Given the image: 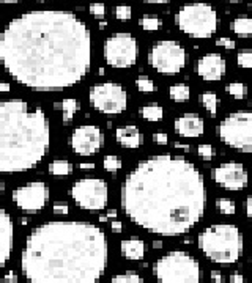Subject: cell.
<instances>
[{
  "label": "cell",
  "instance_id": "6da1fadb",
  "mask_svg": "<svg viewBox=\"0 0 252 283\" xmlns=\"http://www.w3.org/2000/svg\"><path fill=\"white\" fill-rule=\"evenodd\" d=\"M0 65L22 87L63 91L78 85L92 66V35L86 22L62 9L19 14L0 33Z\"/></svg>",
  "mask_w": 252,
  "mask_h": 283
},
{
  "label": "cell",
  "instance_id": "7a4b0ae2",
  "mask_svg": "<svg viewBox=\"0 0 252 283\" xmlns=\"http://www.w3.org/2000/svg\"><path fill=\"white\" fill-rule=\"evenodd\" d=\"M120 205L142 230L166 238L182 236L205 214L204 175L183 156H150L126 175Z\"/></svg>",
  "mask_w": 252,
  "mask_h": 283
},
{
  "label": "cell",
  "instance_id": "3957f363",
  "mask_svg": "<svg viewBox=\"0 0 252 283\" xmlns=\"http://www.w3.org/2000/svg\"><path fill=\"white\" fill-rule=\"evenodd\" d=\"M108 266V239L93 224L52 220L32 232L20 254V271L34 283H92Z\"/></svg>",
  "mask_w": 252,
  "mask_h": 283
},
{
  "label": "cell",
  "instance_id": "277c9868",
  "mask_svg": "<svg viewBox=\"0 0 252 283\" xmlns=\"http://www.w3.org/2000/svg\"><path fill=\"white\" fill-rule=\"evenodd\" d=\"M50 146L48 115L22 99L0 101V173H22L43 161Z\"/></svg>",
  "mask_w": 252,
  "mask_h": 283
},
{
  "label": "cell",
  "instance_id": "5b68a950",
  "mask_svg": "<svg viewBox=\"0 0 252 283\" xmlns=\"http://www.w3.org/2000/svg\"><path fill=\"white\" fill-rule=\"evenodd\" d=\"M197 246L216 265H234L243 255V233L232 224H214L198 235Z\"/></svg>",
  "mask_w": 252,
  "mask_h": 283
},
{
  "label": "cell",
  "instance_id": "8992f818",
  "mask_svg": "<svg viewBox=\"0 0 252 283\" xmlns=\"http://www.w3.org/2000/svg\"><path fill=\"white\" fill-rule=\"evenodd\" d=\"M175 24L183 33L196 39L212 38L219 25L216 9L206 2H191L183 5L175 14Z\"/></svg>",
  "mask_w": 252,
  "mask_h": 283
},
{
  "label": "cell",
  "instance_id": "52a82bcc",
  "mask_svg": "<svg viewBox=\"0 0 252 283\" xmlns=\"http://www.w3.org/2000/svg\"><path fill=\"white\" fill-rule=\"evenodd\" d=\"M153 276L164 283H197L202 279L198 261L183 250H174L153 265Z\"/></svg>",
  "mask_w": 252,
  "mask_h": 283
},
{
  "label": "cell",
  "instance_id": "ba28073f",
  "mask_svg": "<svg viewBox=\"0 0 252 283\" xmlns=\"http://www.w3.org/2000/svg\"><path fill=\"white\" fill-rule=\"evenodd\" d=\"M218 135L232 150L252 153V112L240 110L227 115L218 124Z\"/></svg>",
  "mask_w": 252,
  "mask_h": 283
},
{
  "label": "cell",
  "instance_id": "9c48e42d",
  "mask_svg": "<svg viewBox=\"0 0 252 283\" xmlns=\"http://www.w3.org/2000/svg\"><path fill=\"white\" fill-rule=\"evenodd\" d=\"M148 63L161 74L174 76L186 66V50L174 39L156 41L148 50Z\"/></svg>",
  "mask_w": 252,
  "mask_h": 283
},
{
  "label": "cell",
  "instance_id": "30bf717a",
  "mask_svg": "<svg viewBox=\"0 0 252 283\" xmlns=\"http://www.w3.org/2000/svg\"><path fill=\"white\" fill-rule=\"evenodd\" d=\"M138 39L128 31H118V33L110 35L102 44V57L112 68H131L138 61Z\"/></svg>",
  "mask_w": 252,
  "mask_h": 283
},
{
  "label": "cell",
  "instance_id": "8fae6325",
  "mask_svg": "<svg viewBox=\"0 0 252 283\" xmlns=\"http://www.w3.org/2000/svg\"><path fill=\"white\" fill-rule=\"evenodd\" d=\"M90 106L104 115H118L128 107V93L117 82H102L90 87Z\"/></svg>",
  "mask_w": 252,
  "mask_h": 283
},
{
  "label": "cell",
  "instance_id": "7c38bea8",
  "mask_svg": "<svg viewBox=\"0 0 252 283\" xmlns=\"http://www.w3.org/2000/svg\"><path fill=\"white\" fill-rule=\"evenodd\" d=\"M74 203L86 211H101L109 200L108 184L101 178H82L71 187Z\"/></svg>",
  "mask_w": 252,
  "mask_h": 283
},
{
  "label": "cell",
  "instance_id": "4fadbf2b",
  "mask_svg": "<svg viewBox=\"0 0 252 283\" xmlns=\"http://www.w3.org/2000/svg\"><path fill=\"white\" fill-rule=\"evenodd\" d=\"M12 198L20 211L32 214L41 211L49 203L50 191L48 184H44L43 181H34L16 187L12 194Z\"/></svg>",
  "mask_w": 252,
  "mask_h": 283
},
{
  "label": "cell",
  "instance_id": "5bb4252c",
  "mask_svg": "<svg viewBox=\"0 0 252 283\" xmlns=\"http://www.w3.org/2000/svg\"><path fill=\"white\" fill-rule=\"evenodd\" d=\"M104 145V134L94 124H84L72 131L70 137L71 150L79 156H92L101 151Z\"/></svg>",
  "mask_w": 252,
  "mask_h": 283
},
{
  "label": "cell",
  "instance_id": "9a60e30c",
  "mask_svg": "<svg viewBox=\"0 0 252 283\" xmlns=\"http://www.w3.org/2000/svg\"><path fill=\"white\" fill-rule=\"evenodd\" d=\"M213 181L226 189V191L238 192L248 187L249 176L243 164L240 162H224L212 170Z\"/></svg>",
  "mask_w": 252,
  "mask_h": 283
},
{
  "label": "cell",
  "instance_id": "2e32d148",
  "mask_svg": "<svg viewBox=\"0 0 252 283\" xmlns=\"http://www.w3.org/2000/svg\"><path fill=\"white\" fill-rule=\"evenodd\" d=\"M226 60L224 57L218 54V52H210V54L204 55L197 61L196 71L198 77H202L205 82H218L224 77L226 74Z\"/></svg>",
  "mask_w": 252,
  "mask_h": 283
},
{
  "label": "cell",
  "instance_id": "e0dca14e",
  "mask_svg": "<svg viewBox=\"0 0 252 283\" xmlns=\"http://www.w3.org/2000/svg\"><path fill=\"white\" fill-rule=\"evenodd\" d=\"M14 247V224L5 209L0 206V271L12 258Z\"/></svg>",
  "mask_w": 252,
  "mask_h": 283
},
{
  "label": "cell",
  "instance_id": "ac0fdd59",
  "mask_svg": "<svg viewBox=\"0 0 252 283\" xmlns=\"http://www.w3.org/2000/svg\"><path fill=\"white\" fill-rule=\"evenodd\" d=\"M174 128H175V132L178 135H182V137L196 139V137H200V135L204 134L205 123H204V118L200 117V115L183 113L175 120Z\"/></svg>",
  "mask_w": 252,
  "mask_h": 283
},
{
  "label": "cell",
  "instance_id": "d6986e66",
  "mask_svg": "<svg viewBox=\"0 0 252 283\" xmlns=\"http://www.w3.org/2000/svg\"><path fill=\"white\" fill-rule=\"evenodd\" d=\"M115 139L120 143V146L128 150H138L144 143V134L138 126H122L117 131H115Z\"/></svg>",
  "mask_w": 252,
  "mask_h": 283
},
{
  "label": "cell",
  "instance_id": "ffe728a7",
  "mask_svg": "<svg viewBox=\"0 0 252 283\" xmlns=\"http://www.w3.org/2000/svg\"><path fill=\"white\" fill-rule=\"evenodd\" d=\"M120 252L126 260L139 261L145 257V243L138 238L124 239L120 244Z\"/></svg>",
  "mask_w": 252,
  "mask_h": 283
},
{
  "label": "cell",
  "instance_id": "44dd1931",
  "mask_svg": "<svg viewBox=\"0 0 252 283\" xmlns=\"http://www.w3.org/2000/svg\"><path fill=\"white\" fill-rule=\"evenodd\" d=\"M54 109L57 110H62V120H63V124H68L72 121L74 118V115L78 113L79 110V102L78 99L74 98H65L60 102H56L54 104Z\"/></svg>",
  "mask_w": 252,
  "mask_h": 283
},
{
  "label": "cell",
  "instance_id": "7402d4cb",
  "mask_svg": "<svg viewBox=\"0 0 252 283\" xmlns=\"http://www.w3.org/2000/svg\"><path fill=\"white\" fill-rule=\"evenodd\" d=\"M232 30L241 38L252 36V19L246 14H240L232 22Z\"/></svg>",
  "mask_w": 252,
  "mask_h": 283
},
{
  "label": "cell",
  "instance_id": "603a6c76",
  "mask_svg": "<svg viewBox=\"0 0 252 283\" xmlns=\"http://www.w3.org/2000/svg\"><path fill=\"white\" fill-rule=\"evenodd\" d=\"M140 115L144 120L156 123L164 118V109L158 102H148L140 109Z\"/></svg>",
  "mask_w": 252,
  "mask_h": 283
},
{
  "label": "cell",
  "instance_id": "cb8c5ba5",
  "mask_svg": "<svg viewBox=\"0 0 252 283\" xmlns=\"http://www.w3.org/2000/svg\"><path fill=\"white\" fill-rule=\"evenodd\" d=\"M48 170L52 176H68L72 173V164L65 159H57L49 164Z\"/></svg>",
  "mask_w": 252,
  "mask_h": 283
},
{
  "label": "cell",
  "instance_id": "d4e9b609",
  "mask_svg": "<svg viewBox=\"0 0 252 283\" xmlns=\"http://www.w3.org/2000/svg\"><path fill=\"white\" fill-rule=\"evenodd\" d=\"M200 102L204 104V107L208 110V113L212 115V117H216L218 106H219V98H218L216 91H212V90L204 91L200 94Z\"/></svg>",
  "mask_w": 252,
  "mask_h": 283
},
{
  "label": "cell",
  "instance_id": "484cf974",
  "mask_svg": "<svg viewBox=\"0 0 252 283\" xmlns=\"http://www.w3.org/2000/svg\"><path fill=\"white\" fill-rule=\"evenodd\" d=\"M169 96L175 102H186L191 98V90L186 85V83H175L169 88Z\"/></svg>",
  "mask_w": 252,
  "mask_h": 283
},
{
  "label": "cell",
  "instance_id": "4316f807",
  "mask_svg": "<svg viewBox=\"0 0 252 283\" xmlns=\"http://www.w3.org/2000/svg\"><path fill=\"white\" fill-rule=\"evenodd\" d=\"M140 27L145 31H156L162 27V20L156 14H144L140 19Z\"/></svg>",
  "mask_w": 252,
  "mask_h": 283
},
{
  "label": "cell",
  "instance_id": "83f0119b",
  "mask_svg": "<svg viewBox=\"0 0 252 283\" xmlns=\"http://www.w3.org/2000/svg\"><path fill=\"white\" fill-rule=\"evenodd\" d=\"M226 90H227V93H228L234 99H244V98L248 96V87L244 85L243 82H240V80L230 82Z\"/></svg>",
  "mask_w": 252,
  "mask_h": 283
},
{
  "label": "cell",
  "instance_id": "f1b7e54d",
  "mask_svg": "<svg viewBox=\"0 0 252 283\" xmlns=\"http://www.w3.org/2000/svg\"><path fill=\"white\" fill-rule=\"evenodd\" d=\"M216 209L224 216H234L236 213V205L234 200H230V198H218Z\"/></svg>",
  "mask_w": 252,
  "mask_h": 283
},
{
  "label": "cell",
  "instance_id": "f546056e",
  "mask_svg": "<svg viewBox=\"0 0 252 283\" xmlns=\"http://www.w3.org/2000/svg\"><path fill=\"white\" fill-rule=\"evenodd\" d=\"M122 159L118 156H114V154H109L102 159V167L106 172H110V173H115L122 169Z\"/></svg>",
  "mask_w": 252,
  "mask_h": 283
},
{
  "label": "cell",
  "instance_id": "4dcf8cb0",
  "mask_svg": "<svg viewBox=\"0 0 252 283\" xmlns=\"http://www.w3.org/2000/svg\"><path fill=\"white\" fill-rule=\"evenodd\" d=\"M136 87H138V90L142 91V93H153V91H156L154 82L148 76H139L138 79H136Z\"/></svg>",
  "mask_w": 252,
  "mask_h": 283
},
{
  "label": "cell",
  "instance_id": "1f68e13d",
  "mask_svg": "<svg viewBox=\"0 0 252 283\" xmlns=\"http://www.w3.org/2000/svg\"><path fill=\"white\" fill-rule=\"evenodd\" d=\"M132 16V9L130 5L126 3H120L115 6V17H117L118 20H122V22H128V20L131 19Z\"/></svg>",
  "mask_w": 252,
  "mask_h": 283
},
{
  "label": "cell",
  "instance_id": "d6a6232c",
  "mask_svg": "<svg viewBox=\"0 0 252 283\" xmlns=\"http://www.w3.org/2000/svg\"><path fill=\"white\" fill-rule=\"evenodd\" d=\"M236 61L241 68L244 69H252V50L244 49V50H240L238 55H236Z\"/></svg>",
  "mask_w": 252,
  "mask_h": 283
},
{
  "label": "cell",
  "instance_id": "836d02e7",
  "mask_svg": "<svg viewBox=\"0 0 252 283\" xmlns=\"http://www.w3.org/2000/svg\"><path fill=\"white\" fill-rule=\"evenodd\" d=\"M112 282H122V283H140L144 282V279L136 274V272H124V274H118V276H114Z\"/></svg>",
  "mask_w": 252,
  "mask_h": 283
},
{
  "label": "cell",
  "instance_id": "e575fe53",
  "mask_svg": "<svg viewBox=\"0 0 252 283\" xmlns=\"http://www.w3.org/2000/svg\"><path fill=\"white\" fill-rule=\"evenodd\" d=\"M197 154L202 157L204 161H212L216 151L213 148V145H208V143H202V145H198V148H197Z\"/></svg>",
  "mask_w": 252,
  "mask_h": 283
},
{
  "label": "cell",
  "instance_id": "d590c367",
  "mask_svg": "<svg viewBox=\"0 0 252 283\" xmlns=\"http://www.w3.org/2000/svg\"><path fill=\"white\" fill-rule=\"evenodd\" d=\"M88 11L92 16H98V17H102L104 14H106V6H104V3H92L90 8H88Z\"/></svg>",
  "mask_w": 252,
  "mask_h": 283
},
{
  "label": "cell",
  "instance_id": "8d00e7d4",
  "mask_svg": "<svg viewBox=\"0 0 252 283\" xmlns=\"http://www.w3.org/2000/svg\"><path fill=\"white\" fill-rule=\"evenodd\" d=\"M52 211H54V214H57V216H66L70 213V205L65 202H57V203H54V206H52Z\"/></svg>",
  "mask_w": 252,
  "mask_h": 283
},
{
  "label": "cell",
  "instance_id": "74e56055",
  "mask_svg": "<svg viewBox=\"0 0 252 283\" xmlns=\"http://www.w3.org/2000/svg\"><path fill=\"white\" fill-rule=\"evenodd\" d=\"M216 46H219V47H226V49H235V41L224 36V38H219V39L216 41Z\"/></svg>",
  "mask_w": 252,
  "mask_h": 283
},
{
  "label": "cell",
  "instance_id": "f35d334b",
  "mask_svg": "<svg viewBox=\"0 0 252 283\" xmlns=\"http://www.w3.org/2000/svg\"><path fill=\"white\" fill-rule=\"evenodd\" d=\"M153 142L158 143V145H166L167 142H169V137H167V134L162 132V131H158L153 134Z\"/></svg>",
  "mask_w": 252,
  "mask_h": 283
},
{
  "label": "cell",
  "instance_id": "ab89813d",
  "mask_svg": "<svg viewBox=\"0 0 252 283\" xmlns=\"http://www.w3.org/2000/svg\"><path fill=\"white\" fill-rule=\"evenodd\" d=\"M244 208H246V216H248V219H249L250 222H252V195H250V197H248V200H246Z\"/></svg>",
  "mask_w": 252,
  "mask_h": 283
},
{
  "label": "cell",
  "instance_id": "60d3db41",
  "mask_svg": "<svg viewBox=\"0 0 252 283\" xmlns=\"http://www.w3.org/2000/svg\"><path fill=\"white\" fill-rule=\"evenodd\" d=\"M110 228H112L114 233H120L122 230H123V224L120 222V220H112V222H110Z\"/></svg>",
  "mask_w": 252,
  "mask_h": 283
},
{
  "label": "cell",
  "instance_id": "b9f144b4",
  "mask_svg": "<svg viewBox=\"0 0 252 283\" xmlns=\"http://www.w3.org/2000/svg\"><path fill=\"white\" fill-rule=\"evenodd\" d=\"M79 169L84 172H90V170H94V164L93 162H80Z\"/></svg>",
  "mask_w": 252,
  "mask_h": 283
},
{
  "label": "cell",
  "instance_id": "7bdbcfd3",
  "mask_svg": "<svg viewBox=\"0 0 252 283\" xmlns=\"http://www.w3.org/2000/svg\"><path fill=\"white\" fill-rule=\"evenodd\" d=\"M230 282H234V283L244 282V277H243V276H240V274H234V276H230Z\"/></svg>",
  "mask_w": 252,
  "mask_h": 283
},
{
  "label": "cell",
  "instance_id": "ee69618b",
  "mask_svg": "<svg viewBox=\"0 0 252 283\" xmlns=\"http://www.w3.org/2000/svg\"><path fill=\"white\" fill-rule=\"evenodd\" d=\"M212 280L213 282H222V276H220L218 271H213L212 272Z\"/></svg>",
  "mask_w": 252,
  "mask_h": 283
},
{
  "label": "cell",
  "instance_id": "f6af8a7d",
  "mask_svg": "<svg viewBox=\"0 0 252 283\" xmlns=\"http://www.w3.org/2000/svg\"><path fill=\"white\" fill-rule=\"evenodd\" d=\"M10 88H12V87H10L8 82H0V91H2V93L10 91Z\"/></svg>",
  "mask_w": 252,
  "mask_h": 283
},
{
  "label": "cell",
  "instance_id": "bcb514c9",
  "mask_svg": "<svg viewBox=\"0 0 252 283\" xmlns=\"http://www.w3.org/2000/svg\"><path fill=\"white\" fill-rule=\"evenodd\" d=\"M2 280H6V282H18V276H14V274H6Z\"/></svg>",
  "mask_w": 252,
  "mask_h": 283
},
{
  "label": "cell",
  "instance_id": "7dc6e473",
  "mask_svg": "<svg viewBox=\"0 0 252 283\" xmlns=\"http://www.w3.org/2000/svg\"><path fill=\"white\" fill-rule=\"evenodd\" d=\"M144 2H146V3H167V2H170V0H144Z\"/></svg>",
  "mask_w": 252,
  "mask_h": 283
},
{
  "label": "cell",
  "instance_id": "c3c4849f",
  "mask_svg": "<svg viewBox=\"0 0 252 283\" xmlns=\"http://www.w3.org/2000/svg\"><path fill=\"white\" fill-rule=\"evenodd\" d=\"M175 148H180V150L189 151V146H188V145H183V143H180V142H176V143H175Z\"/></svg>",
  "mask_w": 252,
  "mask_h": 283
},
{
  "label": "cell",
  "instance_id": "681fc988",
  "mask_svg": "<svg viewBox=\"0 0 252 283\" xmlns=\"http://www.w3.org/2000/svg\"><path fill=\"white\" fill-rule=\"evenodd\" d=\"M106 217H108V219H115V217H117V209H110Z\"/></svg>",
  "mask_w": 252,
  "mask_h": 283
},
{
  "label": "cell",
  "instance_id": "f907efd6",
  "mask_svg": "<svg viewBox=\"0 0 252 283\" xmlns=\"http://www.w3.org/2000/svg\"><path fill=\"white\" fill-rule=\"evenodd\" d=\"M161 247H162L161 241H154V243H153V249H161Z\"/></svg>",
  "mask_w": 252,
  "mask_h": 283
},
{
  "label": "cell",
  "instance_id": "816d5d0a",
  "mask_svg": "<svg viewBox=\"0 0 252 283\" xmlns=\"http://www.w3.org/2000/svg\"><path fill=\"white\" fill-rule=\"evenodd\" d=\"M19 0H0V3H18Z\"/></svg>",
  "mask_w": 252,
  "mask_h": 283
},
{
  "label": "cell",
  "instance_id": "f5cc1de1",
  "mask_svg": "<svg viewBox=\"0 0 252 283\" xmlns=\"http://www.w3.org/2000/svg\"><path fill=\"white\" fill-rule=\"evenodd\" d=\"M106 27H108V22H106V20H101V22H100V30L106 28Z\"/></svg>",
  "mask_w": 252,
  "mask_h": 283
},
{
  "label": "cell",
  "instance_id": "db71d44e",
  "mask_svg": "<svg viewBox=\"0 0 252 283\" xmlns=\"http://www.w3.org/2000/svg\"><path fill=\"white\" fill-rule=\"evenodd\" d=\"M4 189H5V187H4V183H2V181H0V195H2V194H4Z\"/></svg>",
  "mask_w": 252,
  "mask_h": 283
},
{
  "label": "cell",
  "instance_id": "11a10c76",
  "mask_svg": "<svg viewBox=\"0 0 252 283\" xmlns=\"http://www.w3.org/2000/svg\"><path fill=\"white\" fill-rule=\"evenodd\" d=\"M98 74H100V76H102V74H104V68H100V71H98Z\"/></svg>",
  "mask_w": 252,
  "mask_h": 283
},
{
  "label": "cell",
  "instance_id": "9f6ffc18",
  "mask_svg": "<svg viewBox=\"0 0 252 283\" xmlns=\"http://www.w3.org/2000/svg\"><path fill=\"white\" fill-rule=\"evenodd\" d=\"M228 2H241V0H228Z\"/></svg>",
  "mask_w": 252,
  "mask_h": 283
},
{
  "label": "cell",
  "instance_id": "6f0895ef",
  "mask_svg": "<svg viewBox=\"0 0 252 283\" xmlns=\"http://www.w3.org/2000/svg\"><path fill=\"white\" fill-rule=\"evenodd\" d=\"M250 266H252V258H250Z\"/></svg>",
  "mask_w": 252,
  "mask_h": 283
},
{
  "label": "cell",
  "instance_id": "680465c9",
  "mask_svg": "<svg viewBox=\"0 0 252 283\" xmlns=\"http://www.w3.org/2000/svg\"><path fill=\"white\" fill-rule=\"evenodd\" d=\"M40 2H43V0H40Z\"/></svg>",
  "mask_w": 252,
  "mask_h": 283
}]
</instances>
